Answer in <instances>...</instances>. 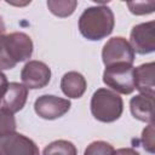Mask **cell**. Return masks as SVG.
Returning <instances> with one entry per match:
<instances>
[{
	"instance_id": "6da1fadb",
	"label": "cell",
	"mask_w": 155,
	"mask_h": 155,
	"mask_svg": "<svg viewBox=\"0 0 155 155\" xmlns=\"http://www.w3.org/2000/svg\"><path fill=\"white\" fill-rule=\"evenodd\" d=\"M114 13L107 6L86 8L79 18V29L87 40H101L111 34L114 29Z\"/></svg>"
},
{
	"instance_id": "7a4b0ae2",
	"label": "cell",
	"mask_w": 155,
	"mask_h": 155,
	"mask_svg": "<svg viewBox=\"0 0 155 155\" xmlns=\"http://www.w3.org/2000/svg\"><path fill=\"white\" fill-rule=\"evenodd\" d=\"M33 53L31 39L21 31L0 36V70L12 69L17 63L30 58Z\"/></svg>"
},
{
	"instance_id": "3957f363",
	"label": "cell",
	"mask_w": 155,
	"mask_h": 155,
	"mask_svg": "<svg viewBox=\"0 0 155 155\" xmlns=\"http://www.w3.org/2000/svg\"><path fill=\"white\" fill-rule=\"evenodd\" d=\"M124 109L121 97L110 90L98 88L91 99L92 115L102 122H113L117 120Z\"/></svg>"
},
{
	"instance_id": "277c9868",
	"label": "cell",
	"mask_w": 155,
	"mask_h": 155,
	"mask_svg": "<svg viewBox=\"0 0 155 155\" xmlns=\"http://www.w3.org/2000/svg\"><path fill=\"white\" fill-rule=\"evenodd\" d=\"M134 68L132 64L120 63L105 67L103 73V81L114 91L130 94L134 91Z\"/></svg>"
},
{
	"instance_id": "5b68a950",
	"label": "cell",
	"mask_w": 155,
	"mask_h": 155,
	"mask_svg": "<svg viewBox=\"0 0 155 155\" xmlns=\"http://www.w3.org/2000/svg\"><path fill=\"white\" fill-rule=\"evenodd\" d=\"M102 58L105 67H110L120 63L133 64L134 52L126 39L121 36H115L109 39L103 46Z\"/></svg>"
},
{
	"instance_id": "8992f818",
	"label": "cell",
	"mask_w": 155,
	"mask_h": 155,
	"mask_svg": "<svg viewBox=\"0 0 155 155\" xmlns=\"http://www.w3.org/2000/svg\"><path fill=\"white\" fill-rule=\"evenodd\" d=\"M0 155H40V153L30 138L10 132L0 136Z\"/></svg>"
},
{
	"instance_id": "52a82bcc",
	"label": "cell",
	"mask_w": 155,
	"mask_h": 155,
	"mask_svg": "<svg viewBox=\"0 0 155 155\" xmlns=\"http://www.w3.org/2000/svg\"><path fill=\"white\" fill-rule=\"evenodd\" d=\"M155 22L137 24L132 28L130 36V45L133 52L147 54L155 50Z\"/></svg>"
},
{
	"instance_id": "ba28073f",
	"label": "cell",
	"mask_w": 155,
	"mask_h": 155,
	"mask_svg": "<svg viewBox=\"0 0 155 155\" xmlns=\"http://www.w3.org/2000/svg\"><path fill=\"white\" fill-rule=\"evenodd\" d=\"M21 79L27 88H42L50 82L51 69L44 62L29 61L21 71Z\"/></svg>"
},
{
	"instance_id": "9c48e42d",
	"label": "cell",
	"mask_w": 155,
	"mask_h": 155,
	"mask_svg": "<svg viewBox=\"0 0 155 155\" xmlns=\"http://www.w3.org/2000/svg\"><path fill=\"white\" fill-rule=\"evenodd\" d=\"M35 113L46 120H54L63 116L70 109V101L56 96L44 94L34 103Z\"/></svg>"
},
{
	"instance_id": "30bf717a",
	"label": "cell",
	"mask_w": 155,
	"mask_h": 155,
	"mask_svg": "<svg viewBox=\"0 0 155 155\" xmlns=\"http://www.w3.org/2000/svg\"><path fill=\"white\" fill-rule=\"evenodd\" d=\"M134 88L140 94L153 97L155 93V64L153 62L134 68Z\"/></svg>"
},
{
	"instance_id": "8fae6325",
	"label": "cell",
	"mask_w": 155,
	"mask_h": 155,
	"mask_svg": "<svg viewBox=\"0 0 155 155\" xmlns=\"http://www.w3.org/2000/svg\"><path fill=\"white\" fill-rule=\"evenodd\" d=\"M28 97V88L23 84L10 82L1 102V108L15 114L23 109Z\"/></svg>"
},
{
	"instance_id": "7c38bea8",
	"label": "cell",
	"mask_w": 155,
	"mask_h": 155,
	"mask_svg": "<svg viewBox=\"0 0 155 155\" xmlns=\"http://www.w3.org/2000/svg\"><path fill=\"white\" fill-rule=\"evenodd\" d=\"M86 80L78 71H68L61 80V88L69 98H80L86 91Z\"/></svg>"
},
{
	"instance_id": "4fadbf2b",
	"label": "cell",
	"mask_w": 155,
	"mask_h": 155,
	"mask_svg": "<svg viewBox=\"0 0 155 155\" xmlns=\"http://www.w3.org/2000/svg\"><path fill=\"white\" fill-rule=\"evenodd\" d=\"M130 109L132 115L139 121L153 124L154 119V98L144 94L133 97L130 102Z\"/></svg>"
},
{
	"instance_id": "5bb4252c",
	"label": "cell",
	"mask_w": 155,
	"mask_h": 155,
	"mask_svg": "<svg viewBox=\"0 0 155 155\" xmlns=\"http://www.w3.org/2000/svg\"><path fill=\"white\" fill-rule=\"evenodd\" d=\"M76 148L71 142L68 140H54L45 147L42 155H76Z\"/></svg>"
},
{
	"instance_id": "9a60e30c",
	"label": "cell",
	"mask_w": 155,
	"mask_h": 155,
	"mask_svg": "<svg viewBox=\"0 0 155 155\" xmlns=\"http://www.w3.org/2000/svg\"><path fill=\"white\" fill-rule=\"evenodd\" d=\"M76 5H78V2L75 0H65V1L50 0V1H47V7L50 8V11L58 17L70 16L74 12Z\"/></svg>"
},
{
	"instance_id": "2e32d148",
	"label": "cell",
	"mask_w": 155,
	"mask_h": 155,
	"mask_svg": "<svg viewBox=\"0 0 155 155\" xmlns=\"http://www.w3.org/2000/svg\"><path fill=\"white\" fill-rule=\"evenodd\" d=\"M16 130V120L12 113L0 107V136L15 132Z\"/></svg>"
},
{
	"instance_id": "e0dca14e",
	"label": "cell",
	"mask_w": 155,
	"mask_h": 155,
	"mask_svg": "<svg viewBox=\"0 0 155 155\" xmlns=\"http://www.w3.org/2000/svg\"><path fill=\"white\" fill-rule=\"evenodd\" d=\"M114 148L103 140L92 142L90 145H87L84 155H114Z\"/></svg>"
},
{
	"instance_id": "ac0fdd59",
	"label": "cell",
	"mask_w": 155,
	"mask_h": 155,
	"mask_svg": "<svg viewBox=\"0 0 155 155\" xmlns=\"http://www.w3.org/2000/svg\"><path fill=\"white\" fill-rule=\"evenodd\" d=\"M142 144L143 148L149 151V153H154L155 151V140H154V125L149 124V126L147 128H144L143 133H142Z\"/></svg>"
},
{
	"instance_id": "d6986e66",
	"label": "cell",
	"mask_w": 155,
	"mask_h": 155,
	"mask_svg": "<svg viewBox=\"0 0 155 155\" xmlns=\"http://www.w3.org/2000/svg\"><path fill=\"white\" fill-rule=\"evenodd\" d=\"M130 11L134 15H145L154 11L155 2L154 1H147V2H127Z\"/></svg>"
},
{
	"instance_id": "ffe728a7",
	"label": "cell",
	"mask_w": 155,
	"mask_h": 155,
	"mask_svg": "<svg viewBox=\"0 0 155 155\" xmlns=\"http://www.w3.org/2000/svg\"><path fill=\"white\" fill-rule=\"evenodd\" d=\"M7 86H8V82H7V79L5 76V74L0 70V107H1V102H2V98L6 93V90H7Z\"/></svg>"
},
{
	"instance_id": "44dd1931",
	"label": "cell",
	"mask_w": 155,
	"mask_h": 155,
	"mask_svg": "<svg viewBox=\"0 0 155 155\" xmlns=\"http://www.w3.org/2000/svg\"><path fill=\"white\" fill-rule=\"evenodd\" d=\"M114 155H139L138 151H136L132 148H122L114 151Z\"/></svg>"
},
{
	"instance_id": "7402d4cb",
	"label": "cell",
	"mask_w": 155,
	"mask_h": 155,
	"mask_svg": "<svg viewBox=\"0 0 155 155\" xmlns=\"http://www.w3.org/2000/svg\"><path fill=\"white\" fill-rule=\"evenodd\" d=\"M5 31H6V28H5V23H4V21L0 18V36L5 35Z\"/></svg>"
}]
</instances>
